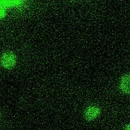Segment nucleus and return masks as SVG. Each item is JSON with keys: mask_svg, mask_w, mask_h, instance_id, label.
<instances>
[{"mask_svg": "<svg viewBox=\"0 0 130 130\" xmlns=\"http://www.w3.org/2000/svg\"><path fill=\"white\" fill-rule=\"evenodd\" d=\"M0 119H1V115H0Z\"/></svg>", "mask_w": 130, "mask_h": 130, "instance_id": "nucleus-7", "label": "nucleus"}, {"mask_svg": "<svg viewBox=\"0 0 130 130\" xmlns=\"http://www.w3.org/2000/svg\"><path fill=\"white\" fill-rule=\"evenodd\" d=\"M5 14V6L0 4V18L3 17Z\"/></svg>", "mask_w": 130, "mask_h": 130, "instance_id": "nucleus-5", "label": "nucleus"}, {"mask_svg": "<svg viewBox=\"0 0 130 130\" xmlns=\"http://www.w3.org/2000/svg\"><path fill=\"white\" fill-rule=\"evenodd\" d=\"M1 3L4 6H14L20 5L22 3L21 0H1Z\"/></svg>", "mask_w": 130, "mask_h": 130, "instance_id": "nucleus-4", "label": "nucleus"}, {"mask_svg": "<svg viewBox=\"0 0 130 130\" xmlns=\"http://www.w3.org/2000/svg\"><path fill=\"white\" fill-rule=\"evenodd\" d=\"M120 88L122 92L126 94H130V74L126 75L121 80Z\"/></svg>", "mask_w": 130, "mask_h": 130, "instance_id": "nucleus-3", "label": "nucleus"}, {"mask_svg": "<svg viewBox=\"0 0 130 130\" xmlns=\"http://www.w3.org/2000/svg\"><path fill=\"white\" fill-rule=\"evenodd\" d=\"M125 130H130V124H128L125 128Z\"/></svg>", "mask_w": 130, "mask_h": 130, "instance_id": "nucleus-6", "label": "nucleus"}, {"mask_svg": "<svg viewBox=\"0 0 130 130\" xmlns=\"http://www.w3.org/2000/svg\"><path fill=\"white\" fill-rule=\"evenodd\" d=\"M101 113L100 108L95 105L86 107L84 111V117L88 121H92L98 118Z\"/></svg>", "mask_w": 130, "mask_h": 130, "instance_id": "nucleus-1", "label": "nucleus"}, {"mask_svg": "<svg viewBox=\"0 0 130 130\" xmlns=\"http://www.w3.org/2000/svg\"><path fill=\"white\" fill-rule=\"evenodd\" d=\"M16 63V57L13 53H6L1 57V63L6 68H11Z\"/></svg>", "mask_w": 130, "mask_h": 130, "instance_id": "nucleus-2", "label": "nucleus"}]
</instances>
